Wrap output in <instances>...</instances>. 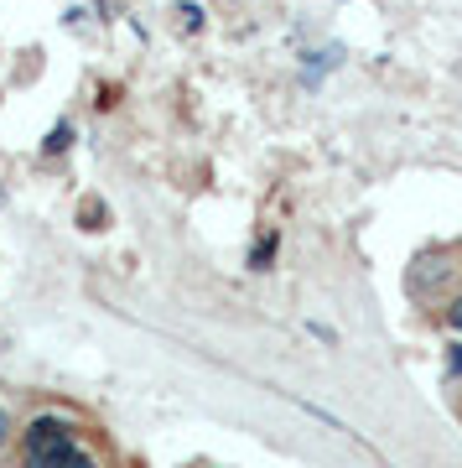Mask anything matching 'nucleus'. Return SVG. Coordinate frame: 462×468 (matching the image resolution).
I'll return each instance as SVG.
<instances>
[{
    "label": "nucleus",
    "mask_w": 462,
    "mask_h": 468,
    "mask_svg": "<svg viewBox=\"0 0 462 468\" xmlns=\"http://www.w3.org/2000/svg\"><path fill=\"white\" fill-rule=\"evenodd\" d=\"M26 468H94V458L79 448V437L73 442H58V448H37L26 452Z\"/></svg>",
    "instance_id": "obj_1"
},
{
    "label": "nucleus",
    "mask_w": 462,
    "mask_h": 468,
    "mask_svg": "<svg viewBox=\"0 0 462 468\" xmlns=\"http://www.w3.org/2000/svg\"><path fill=\"white\" fill-rule=\"evenodd\" d=\"M68 146H73V125L63 120V125H52V135L42 141V151H47V156H63Z\"/></svg>",
    "instance_id": "obj_4"
},
{
    "label": "nucleus",
    "mask_w": 462,
    "mask_h": 468,
    "mask_svg": "<svg viewBox=\"0 0 462 468\" xmlns=\"http://www.w3.org/2000/svg\"><path fill=\"white\" fill-rule=\"evenodd\" d=\"M177 16H182V27H187V32H198V27H203V11H198V5H177Z\"/></svg>",
    "instance_id": "obj_6"
},
{
    "label": "nucleus",
    "mask_w": 462,
    "mask_h": 468,
    "mask_svg": "<svg viewBox=\"0 0 462 468\" xmlns=\"http://www.w3.org/2000/svg\"><path fill=\"white\" fill-rule=\"evenodd\" d=\"M452 369H457V375H462V349H457V354H452Z\"/></svg>",
    "instance_id": "obj_9"
},
{
    "label": "nucleus",
    "mask_w": 462,
    "mask_h": 468,
    "mask_svg": "<svg viewBox=\"0 0 462 468\" xmlns=\"http://www.w3.org/2000/svg\"><path fill=\"white\" fill-rule=\"evenodd\" d=\"M79 224H83V229H104V224H110V208H104L100 198L79 203Z\"/></svg>",
    "instance_id": "obj_3"
},
{
    "label": "nucleus",
    "mask_w": 462,
    "mask_h": 468,
    "mask_svg": "<svg viewBox=\"0 0 462 468\" xmlns=\"http://www.w3.org/2000/svg\"><path fill=\"white\" fill-rule=\"evenodd\" d=\"M58 442H73V421H63V417H32L26 421V452L58 448Z\"/></svg>",
    "instance_id": "obj_2"
},
{
    "label": "nucleus",
    "mask_w": 462,
    "mask_h": 468,
    "mask_svg": "<svg viewBox=\"0 0 462 468\" xmlns=\"http://www.w3.org/2000/svg\"><path fill=\"white\" fill-rule=\"evenodd\" d=\"M270 255H276V234H265L260 245H255V255H249V266H255V271H265V266H270Z\"/></svg>",
    "instance_id": "obj_5"
},
{
    "label": "nucleus",
    "mask_w": 462,
    "mask_h": 468,
    "mask_svg": "<svg viewBox=\"0 0 462 468\" xmlns=\"http://www.w3.org/2000/svg\"><path fill=\"white\" fill-rule=\"evenodd\" d=\"M11 437V417H5V406H0V442Z\"/></svg>",
    "instance_id": "obj_8"
},
{
    "label": "nucleus",
    "mask_w": 462,
    "mask_h": 468,
    "mask_svg": "<svg viewBox=\"0 0 462 468\" xmlns=\"http://www.w3.org/2000/svg\"><path fill=\"white\" fill-rule=\"evenodd\" d=\"M446 323H452V328H462V297L452 302V307H446Z\"/></svg>",
    "instance_id": "obj_7"
}]
</instances>
